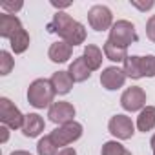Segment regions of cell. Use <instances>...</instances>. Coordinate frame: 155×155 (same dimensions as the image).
I'll return each mask as SVG.
<instances>
[{
    "label": "cell",
    "instance_id": "9",
    "mask_svg": "<svg viewBox=\"0 0 155 155\" xmlns=\"http://www.w3.org/2000/svg\"><path fill=\"white\" fill-rule=\"evenodd\" d=\"M126 79H128V77H126L124 69H120L119 66L104 68L102 73H101V84H102V88L108 90V91H115V90L122 88L124 82H126Z\"/></svg>",
    "mask_w": 155,
    "mask_h": 155
},
{
    "label": "cell",
    "instance_id": "12",
    "mask_svg": "<svg viewBox=\"0 0 155 155\" xmlns=\"http://www.w3.org/2000/svg\"><path fill=\"white\" fill-rule=\"evenodd\" d=\"M60 38H62L66 44H69L71 48L84 44V42H86V28H84V24H81V22L75 20Z\"/></svg>",
    "mask_w": 155,
    "mask_h": 155
},
{
    "label": "cell",
    "instance_id": "20",
    "mask_svg": "<svg viewBox=\"0 0 155 155\" xmlns=\"http://www.w3.org/2000/svg\"><path fill=\"white\" fill-rule=\"evenodd\" d=\"M29 33L22 28L20 31H17L11 38H9V46H11V51L15 53V55H20V53H24L28 48H29Z\"/></svg>",
    "mask_w": 155,
    "mask_h": 155
},
{
    "label": "cell",
    "instance_id": "25",
    "mask_svg": "<svg viewBox=\"0 0 155 155\" xmlns=\"http://www.w3.org/2000/svg\"><path fill=\"white\" fill-rule=\"evenodd\" d=\"M140 68H142V77L153 79L155 77V55L140 57Z\"/></svg>",
    "mask_w": 155,
    "mask_h": 155
},
{
    "label": "cell",
    "instance_id": "8",
    "mask_svg": "<svg viewBox=\"0 0 155 155\" xmlns=\"http://www.w3.org/2000/svg\"><path fill=\"white\" fill-rule=\"evenodd\" d=\"M75 106L66 102V101H58V102H53L51 108L48 110V117L53 124H68V122H73L75 120Z\"/></svg>",
    "mask_w": 155,
    "mask_h": 155
},
{
    "label": "cell",
    "instance_id": "3",
    "mask_svg": "<svg viewBox=\"0 0 155 155\" xmlns=\"http://www.w3.org/2000/svg\"><path fill=\"white\" fill-rule=\"evenodd\" d=\"M108 40L120 48H128L139 40V35L135 31V26L130 20H117V22H113V26L110 29Z\"/></svg>",
    "mask_w": 155,
    "mask_h": 155
},
{
    "label": "cell",
    "instance_id": "31",
    "mask_svg": "<svg viewBox=\"0 0 155 155\" xmlns=\"http://www.w3.org/2000/svg\"><path fill=\"white\" fill-rule=\"evenodd\" d=\"M51 6L53 8H57V9H62V8H68V6H71V2H51Z\"/></svg>",
    "mask_w": 155,
    "mask_h": 155
},
{
    "label": "cell",
    "instance_id": "11",
    "mask_svg": "<svg viewBox=\"0 0 155 155\" xmlns=\"http://www.w3.org/2000/svg\"><path fill=\"white\" fill-rule=\"evenodd\" d=\"M44 128H46V122L38 113H28L26 120H24V126H22V133H24V137L35 139L44 131Z\"/></svg>",
    "mask_w": 155,
    "mask_h": 155
},
{
    "label": "cell",
    "instance_id": "17",
    "mask_svg": "<svg viewBox=\"0 0 155 155\" xmlns=\"http://www.w3.org/2000/svg\"><path fill=\"white\" fill-rule=\"evenodd\" d=\"M73 22H75V20H73L68 13H64V11H57V13L53 15V20L48 24V33H57L58 37H62Z\"/></svg>",
    "mask_w": 155,
    "mask_h": 155
},
{
    "label": "cell",
    "instance_id": "16",
    "mask_svg": "<svg viewBox=\"0 0 155 155\" xmlns=\"http://www.w3.org/2000/svg\"><path fill=\"white\" fill-rule=\"evenodd\" d=\"M102 57H104V51H102L99 46H95V44H88V46H84L82 58H84V62L88 64V68H90L91 71L101 69L102 60H104Z\"/></svg>",
    "mask_w": 155,
    "mask_h": 155
},
{
    "label": "cell",
    "instance_id": "26",
    "mask_svg": "<svg viewBox=\"0 0 155 155\" xmlns=\"http://www.w3.org/2000/svg\"><path fill=\"white\" fill-rule=\"evenodd\" d=\"M24 8V2H2V9L8 13V15H15L17 11H20Z\"/></svg>",
    "mask_w": 155,
    "mask_h": 155
},
{
    "label": "cell",
    "instance_id": "5",
    "mask_svg": "<svg viewBox=\"0 0 155 155\" xmlns=\"http://www.w3.org/2000/svg\"><path fill=\"white\" fill-rule=\"evenodd\" d=\"M88 24L95 31H106L113 26V13L108 6L97 4L88 11Z\"/></svg>",
    "mask_w": 155,
    "mask_h": 155
},
{
    "label": "cell",
    "instance_id": "10",
    "mask_svg": "<svg viewBox=\"0 0 155 155\" xmlns=\"http://www.w3.org/2000/svg\"><path fill=\"white\" fill-rule=\"evenodd\" d=\"M71 53H73V48L69 44H66L64 40H58V42H53L48 49V57L51 62L55 64H64L71 58Z\"/></svg>",
    "mask_w": 155,
    "mask_h": 155
},
{
    "label": "cell",
    "instance_id": "19",
    "mask_svg": "<svg viewBox=\"0 0 155 155\" xmlns=\"http://www.w3.org/2000/svg\"><path fill=\"white\" fill-rule=\"evenodd\" d=\"M102 51H104V57H106L108 60L117 62V64H119V62L124 64V60L130 57V55H128V48H120V46H117V44H113V42H110V40L104 42Z\"/></svg>",
    "mask_w": 155,
    "mask_h": 155
},
{
    "label": "cell",
    "instance_id": "14",
    "mask_svg": "<svg viewBox=\"0 0 155 155\" xmlns=\"http://www.w3.org/2000/svg\"><path fill=\"white\" fill-rule=\"evenodd\" d=\"M49 81H51V86H53L57 95H68L71 91L73 84H75L68 71H55Z\"/></svg>",
    "mask_w": 155,
    "mask_h": 155
},
{
    "label": "cell",
    "instance_id": "27",
    "mask_svg": "<svg viewBox=\"0 0 155 155\" xmlns=\"http://www.w3.org/2000/svg\"><path fill=\"white\" fill-rule=\"evenodd\" d=\"M146 37L151 42H155V15H151L146 22Z\"/></svg>",
    "mask_w": 155,
    "mask_h": 155
},
{
    "label": "cell",
    "instance_id": "30",
    "mask_svg": "<svg viewBox=\"0 0 155 155\" xmlns=\"http://www.w3.org/2000/svg\"><path fill=\"white\" fill-rule=\"evenodd\" d=\"M0 131H2V142H8V139H9V128L8 126H2V128H0Z\"/></svg>",
    "mask_w": 155,
    "mask_h": 155
},
{
    "label": "cell",
    "instance_id": "29",
    "mask_svg": "<svg viewBox=\"0 0 155 155\" xmlns=\"http://www.w3.org/2000/svg\"><path fill=\"white\" fill-rule=\"evenodd\" d=\"M58 155H77V151H75V148L68 146V148H62V150H58Z\"/></svg>",
    "mask_w": 155,
    "mask_h": 155
},
{
    "label": "cell",
    "instance_id": "28",
    "mask_svg": "<svg viewBox=\"0 0 155 155\" xmlns=\"http://www.w3.org/2000/svg\"><path fill=\"white\" fill-rule=\"evenodd\" d=\"M130 4L133 6V8H137V9H140V11H148V9H151L153 6H155V2L153 0H150V2H137V0H130Z\"/></svg>",
    "mask_w": 155,
    "mask_h": 155
},
{
    "label": "cell",
    "instance_id": "32",
    "mask_svg": "<svg viewBox=\"0 0 155 155\" xmlns=\"http://www.w3.org/2000/svg\"><path fill=\"white\" fill-rule=\"evenodd\" d=\"M9 155H31L29 151H26V150H15L13 153H9Z\"/></svg>",
    "mask_w": 155,
    "mask_h": 155
},
{
    "label": "cell",
    "instance_id": "22",
    "mask_svg": "<svg viewBox=\"0 0 155 155\" xmlns=\"http://www.w3.org/2000/svg\"><path fill=\"white\" fill-rule=\"evenodd\" d=\"M37 153H38V155H58V148H57V144L51 140L49 135H44V137L38 139V142H37Z\"/></svg>",
    "mask_w": 155,
    "mask_h": 155
},
{
    "label": "cell",
    "instance_id": "15",
    "mask_svg": "<svg viewBox=\"0 0 155 155\" xmlns=\"http://www.w3.org/2000/svg\"><path fill=\"white\" fill-rule=\"evenodd\" d=\"M68 73H69V77L73 79V82H84V81H88L90 77H91V69L88 68V64L84 62L82 57H77L69 64Z\"/></svg>",
    "mask_w": 155,
    "mask_h": 155
},
{
    "label": "cell",
    "instance_id": "4",
    "mask_svg": "<svg viewBox=\"0 0 155 155\" xmlns=\"http://www.w3.org/2000/svg\"><path fill=\"white\" fill-rule=\"evenodd\" d=\"M0 120H2V124L8 126L9 130H18V128L22 130L26 115H22V111L8 97H2L0 99Z\"/></svg>",
    "mask_w": 155,
    "mask_h": 155
},
{
    "label": "cell",
    "instance_id": "7",
    "mask_svg": "<svg viewBox=\"0 0 155 155\" xmlns=\"http://www.w3.org/2000/svg\"><path fill=\"white\" fill-rule=\"evenodd\" d=\"M120 106H122V110H126L130 113L140 111L142 108H146V91L140 86L126 88L120 95Z\"/></svg>",
    "mask_w": 155,
    "mask_h": 155
},
{
    "label": "cell",
    "instance_id": "18",
    "mask_svg": "<svg viewBox=\"0 0 155 155\" xmlns=\"http://www.w3.org/2000/svg\"><path fill=\"white\" fill-rule=\"evenodd\" d=\"M137 130L146 133V131H151L155 128V106H146L139 111V117H137Z\"/></svg>",
    "mask_w": 155,
    "mask_h": 155
},
{
    "label": "cell",
    "instance_id": "6",
    "mask_svg": "<svg viewBox=\"0 0 155 155\" xmlns=\"http://www.w3.org/2000/svg\"><path fill=\"white\" fill-rule=\"evenodd\" d=\"M108 131H110L115 139H119V140H128V139H131V137L135 135V124L131 122V119H130L128 115L119 113V115H113V117L110 119V122H108Z\"/></svg>",
    "mask_w": 155,
    "mask_h": 155
},
{
    "label": "cell",
    "instance_id": "21",
    "mask_svg": "<svg viewBox=\"0 0 155 155\" xmlns=\"http://www.w3.org/2000/svg\"><path fill=\"white\" fill-rule=\"evenodd\" d=\"M124 73L128 79H133V81H139L142 79V68H140V57L139 55H130L126 60H124Z\"/></svg>",
    "mask_w": 155,
    "mask_h": 155
},
{
    "label": "cell",
    "instance_id": "2",
    "mask_svg": "<svg viewBox=\"0 0 155 155\" xmlns=\"http://www.w3.org/2000/svg\"><path fill=\"white\" fill-rule=\"evenodd\" d=\"M82 133H84L82 124L77 122V120H73V122L57 126V128L49 133V137H51V140L57 144V148L62 150V148H68L69 144H73L75 140H79V139L82 137Z\"/></svg>",
    "mask_w": 155,
    "mask_h": 155
},
{
    "label": "cell",
    "instance_id": "23",
    "mask_svg": "<svg viewBox=\"0 0 155 155\" xmlns=\"http://www.w3.org/2000/svg\"><path fill=\"white\" fill-rule=\"evenodd\" d=\"M101 155H131V151H128L120 142L117 140H108L102 144Z\"/></svg>",
    "mask_w": 155,
    "mask_h": 155
},
{
    "label": "cell",
    "instance_id": "33",
    "mask_svg": "<svg viewBox=\"0 0 155 155\" xmlns=\"http://www.w3.org/2000/svg\"><path fill=\"white\" fill-rule=\"evenodd\" d=\"M150 146H151V150L155 151V133H153V137L150 139Z\"/></svg>",
    "mask_w": 155,
    "mask_h": 155
},
{
    "label": "cell",
    "instance_id": "13",
    "mask_svg": "<svg viewBox=\"0 0 155 155\" xmlns=\"http://www.w3.org/2000/svg\"><path fill=\"white\" fill-rule=\"evenodd\" d=\"M20 29H22V22L17 15H8V13L0 15V37L2 38L9 40Z\"/></svg>",
    "mask_w": 155,
    "mask_h": 155
},
{
    "label": "cell",
    "instance_id": "34",
    "mask_svg": "<svg viewBox=\"0 0 155 155\" xmlns=\"http://www.w3.org/2000/svg\"><path fill=\"white\" fill-rule=\"evenodd\" d=\"M153 155H155V151H153Z\"/></svg>",
    "mask_w": 155,
    "mask_h": 155
},
{
    "label": "cell",
    "instance_id": "1",
    "mask_svg": "<svg viewBox=\"0 0 155 155\" xmlns=\"http://www.w3.org/2000/svg\"><path fill=\"white\" fill-rule=\"evenodd\" d=\"M55 95L57 93L49 79H35L28 88V102L37 110H44V108L49 110Z\"/></svg>",
    "mask_w": 155,
    "mask_h": 155
},
{
    "label": "cell",
    "instance_id": "24",
    "mask_svg": "<svg viewBox=\"0 0 155 155\" xmlns=\"http://www.w3.org/2000/svg\"><path fill=\"white\" fill-rule=\"evenodd\" d=\"M15 68V58L11 57L9 51H0V75L6 77L11 73V69Z\"/></svg>",
    "mask_w": 155,
    "mask_h": 155
}]
</instances>
